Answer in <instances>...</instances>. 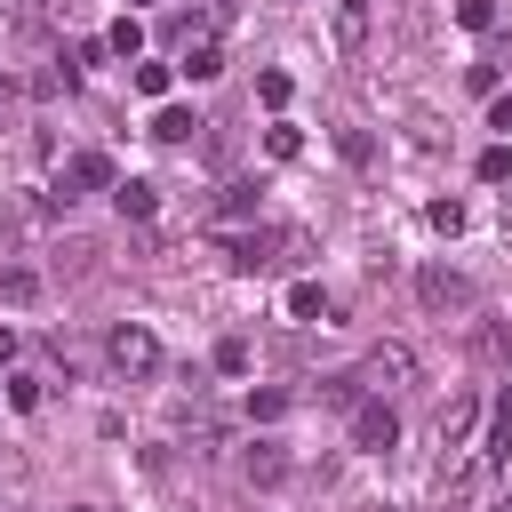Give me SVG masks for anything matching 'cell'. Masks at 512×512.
Returning a JSON list of instances; mask_svg holds the SVG:
<instances>
[{"instance_id":"cell-23","label":"cell","mask_w":512,"mask_h":512,"mask_svg":"<svg viewBox=\"0 0 512 512\" xmlns=\"http://www.w3.org/2000/svg\"><path fill=\"white\" fill-rule=\"evenodd\" d=\"M8 408L32 416V408H40V376H8Z\"/></svg>"},{"instance_id":"cell-24","label":"cell","mask_w":512,"mask_h":512,"mask_svg":"<svg viewBox=\"0 0 512 512\" xmlns=\"http://www.w3.org/2000/svg\"><path fill=\"white\" fill-rule=\"evenodd\" d=\"M480 352H488V360H512V320H496V328H480Z\"/></svg>"},{"instance_id":"cell-25","label":"cell","mask_w":512,"mask_h":512,"mask_svg":"<svg viewBox=\"0 0 512 512\" xmlns=\"http://www.w3.org/2000/svg\"><path fill=\"white\" fill-rule=\"evenodd\" d=\"M216 368H224V376H240V368H248V344H240V336H224V344H216Z\"/></svg>"},{"instance_id":"cell-3","label":"cell","mask_w":512,"mask_h":512,"mask_svg":"<svg viewBox=\"0 0 512 512\" xmlns=\"http://www.w3.org/2000/svg\"><path fill=\"white\" fill-rule=\"evenodd\" d=\"M360 384L384 400V392H400V384H416V352L408 344H376L368 360H360Z\"/></svg>"},{"instance_id":"cell-31","label":"cell","mask_w":512,"mask_h":512,"mask_svg":"<svg viewBox=\"0 0 512 512\" xmlns=\"http://www.w3.org/2000/svg\"><path fill=\"white\" fill-rule=\"evenodd\" d=\"M488 512H512V496H496V504H488Z\"/></svg>"},{"instance_id":"cell-21","label":"cell","mask_w":512,"mask_h":512,"mask_svg":"<svg viewBox=\"0 0 512 512\" xmlns=\"http://www.w3.org/2000/svg\"><path fill=\"white\" fill-rule=\"evenodd\" d=\"M288 88H296V80H288V72H256V96H264V104H272V112H280V104H288Z\"/></svg>"},{"instance_id":"cell-18","label":"cell","mask_w":512,"mask_h":512,"mask_svg":"<svg viewBox=\"0 0 512 512\" xmlns=\"http://www.w3.org/2000/svg\"><path fill=\"white\" fill-rule=\"evenodd\" d=\"M264 152H272V160H296V152H304V136H296L288 120H272V128H264Z\"/></svg>"},{"instance_id":"cell-1","label":"cell","mask_w":512,"mask_h":512,"mask_svg":"<svg viewBox=\"0 0 512 512\" xmlns=\"http://www.w3.org/2000/svg\"><path fill=\"white\" fill-rule=\"evenodd\" d=\"M104 360H112L128 384H144V376H160V336H152L144 320H120V328L104 336Z\"/></svg>"},{"instance_id":"cell-11","label":"cell","mask_w":512,"mask_h":512,"mask_svg":"<svg viewBox=\"0 0 512 512\" xmlns=\"http://www.w3.org/2000/svg\"><path fill=\"white\" fill-rule=\"evenodd\" d=\"M288 312H296V320H336V296H328L320 280H296V288H288Z\"/></svg>"},{"instance_id":"cell-2","label":"cell","mask_w":512,"mask_h":512,"mask_svg":"<svg viewBox=\"0 0 512 512\" xmlns=\"http://www.w3.org/2000/svg\"><path fill=\"white\" fill-rule=\"evenodd\" d=\"M112 184H120V176H112V160H104V152H72V160H64V176H56V192H48V208H72L80 192H112Z\"/></svg>"},{"instance_id":"cell-8","label":"cell","mask_w":512,"mask_h":512,"mask_svg":"<svg viewBox=\"0 0 512 512\" xmlns=\"http://www.w3.org/2000/svg\"><path fill=\"white\" fill-rule=\"evenodd\" d=\"M112 208L144 224V216H160V184H144V176H120V184H112Z\"/></svg>"},{"instance_id":"cell-16","label":"cell","mask_w":512,"mask_h":512,"mask_svg":"<svg viewBox=\"0 0 512 512\" xmlns=\"http://www.w3.org/2000/svg\"><path fill=\"white\" fill-rule=\"evenodd\" d=\"M104 48H112V56H136V48H144V24H136V16H120V24L104 32Z\"/></svg>"},{"instance_id":"cell-32","label":"cell","mask_w":512,"mask_h":512,"mask_svg":"<svg viewBox=\"0 0 512 512\" xmlns=\"http://www.w3.org/2000/svg\"><path fill=\"white\" fill-rule=\"evenodd\" d=\"M80 512H104V504H80Z\"/></svg>"},{"instance_id":"cell-13","label":"cell","mask_w":512,"mask_h":512,"mask_svg":"<svg viewBox=\"0 0 512 512\" xmlns=\"http://www.w3.org/2000/svg\"><path fill=\"white\" fill-rule=\"evenodd\" d=\"M0 304H40V272L32 264H0Z\"/></svg>"},{"instance_id":"cell-27","label":"cell","mask_w":512,"mask_h":512,"mask_svg":"<svg viewBox=\"0 0 512 512\" xmlns=\"http://www.w3.org/2000/svg\"><path fill=\"white\" fill-rule=\"evenodd\" d=\"M248 192H256V184H224V200H216V216H248Z\"/></svg>"},{"instance_id":"cell-19","label":"cell","mask_w":512,"mask_h":512,"mask_svg":"<svg viewBox=\"0 0 512 512\" xmlns=\"http://www.w3.org/2000/svg\"><path fill=\"white\" fill-rule=\"evenodd\" d=\"M424 216H432V232H448V240H456V232H464V200H432V208H424Z\"/></svg>"},{"instance_id":"cell-20","label":"cell","mask_w":512,"mask_h":512,"mask_svg":"<svg viewBox=\"0 0 512 512\" xmlns=\"http://www.w3.org/2000/svg\"><path fill=\"white\" fill-rule=\"evenodd\" d=\"M456 24H464V32H488V24H496V0H456Z\"/></svg>"},{"instance_id":"cell-17","label":"cell","mask_w":512,"mask_h":512,"mask_svg":"<svg viewBox=\"0 0 512 512\" xmlns=\"http://www.w3.org/2000/svg\"><path fill=\"white\" fill-rule=\"evenodd\" d=\"M128 80H136V96H168V80H176V64H136Z\"/></svg>"},{"instance_id":"cell-26","label":"cell","mask_w":512,"mask_h":512,"mask_svg":"<svg viewBox=\"0 0 512 512\" xmlns=\"http://www.w3.org/2000/svg\"><path fill=\"white\" fill-rule=\"evenodd\" d=\"M336 144H344V160H376V144H368V128H344Z\"/></svg>"},{"instance_id":"cell-10","label":"cell","mask_w":512,"mask_h":512,"mask_svg":"<svg viewBox=\"0 0 512 512\" xmlns=\"http://www.w3.org/2000/svg\"><path fill=\"white\" fill-rule=\"evenodd\" d=\"M176 72H184V80H216V72H224V48H216V40H184Z\"/></svg>"},{"instance_id":"cell-30","label":"cell","mask_w":512,"mask_h":512,"mask_svg":"<svg viewBox=\"0 0 512 512\" xmlns=\"http://www.w3.org/2000/svg\"><path fill=\"white\" fill-rule=\"evenodd\" d=\"M8 360H16V328H0V368H8Z\"/></svg>"},{"instance_id":"cell-28","label":"cell","mask_w":512,"mask_h":512,"mask_svg":"<svg viewBox=\"0 0 512 512\" xmlns=\"http://www.w3.org/2000/svg\"><path fill=\"white\" fill-rule=\"evenodd\" d=\"M488 128H496V136H512V96H496V104H488Z\"/></svg>"},{"instance_id":"cell-15","label":"cell","mask_w":512,"mask_h":512,"mask_svg":"<svg viewBox=\"0 0 512 512\" xmlns=\"http://www.w3.org/2000/svg\"><path fill=\"white\" fill-rule=\"evenodd\" d=\"M248 416H256V424H280V416H288V392H280V384L248 392Z\"/></svg>"},{"instance_id":"cell-7","label":"cell","mask_w":512,"mask_h":512,"mask_svg":"<svg viewBox=\"0 0 512 512\" xmlns=\"http://www.w3.org/2000/svg\"><path fill=\"white\" fill-rule=\"evenodd\" d=\"M328 24H336V48L344 56L368 48V0H328Z\"/></svg>"},{"instance_id":"cell-5","label":"cell","mask_w":512,"mask_h":512,"mask_svg":"<svg viewBox=\"0 0 512 512\" xmlns=\"http://www.w3.org/2000/svg\"><path fill=\"white\" fill-rule=\"evenodd\" d=\"M392 440H400V416H392V400H360V408H352V448H360V456H384Z\"/></svg>"},{"instance_id":"cell-29","label":"cell","mask_w":512,"mask_h":512,"mask_svg":"<svg viewBox=\"0 0 512 512\" xmlns=\"http://www.w3.org/2000/svg\"><path fill=\"white\" fill-rule=\"evenodd\" d=\"M0 16L8 24H32V0H0Z\"/></svg>"},{"instance_id":"cell-14","label":"cell","mask_w":512,"mask_h":512,"mask_svg":"<svg viewBox=\"0 0 512 512\" xmlns=\"http://www.w3.org/2000/svg\"><path fill=\"white\" fill-rule=\"evenodd\" d=\"M320 400H328V408H360V400H368L360 368H352V376H328V384H320Z\"/></svg>"},{"instance_id":"cell-12","label":"cell","mask_w":512,"mask_h":512,"mask_svg":"<svg viewBox=\"0 0 512 512\" xmlns=\"http://www.w3.org/2000/svg\"><path fill=\"white\" fill-rule=\"evenodd\" d=\"M192 128H200V112H184V104H160L152 112V136L160 144H192Z\"/></svg>"},{"instance_id":"cell-22","label":"cell","mask_w":512,"mask_h":512,"mask_svg":"<svg viewBox=\"0 0 512 512\" xmlns=\"http://www.w3.org/2000/svg\"><path fill=\"white\" fill-rule=\"evenodd\" d=\"M504 176H512V152L488 144V152H480V184H504Z\"/></svg>"},{"instance_id":"cell-4","label":"cell","mask_w":512,"mask_h":512,"mask_svg":"<svg viewBox=\"0 0 512 512\" xmlns=\"http://www.w3.org/2000/svg\"><path fill=\"white\" fill-rule=\"evenodd\" d=\"M416 296H424V312H472V280L448 272V264H424L416 272Z\"/></svg>"},{"instance_id":"cell-9","label":"cell","mask_w":512,"mask_h":512,"mask_svg":"<svg viewBox=\"0 0 512 512\" xmlns=\"http://www.w3.org/2000/svg\"><path fill=\"white\" fill-rule=\"evenodd\" d=\"M472 424H480V400H472V392H456V400L440 408V448H464V440H472Z\"/></svg>"},{"instance_id":"cell-6","label":"cell","mask_w":512,"mask_h":512,"mask_svg":"<svg viewBox=\"0 0 512 512\" xmlns=\"http://www.w3.org/2000/svg\"><path fill=\"white\" fill-rule=\"evenodd\" d=\"M240 480H248V488H280V480H288V448H280V440L240 448Z\"/></svg>"}]
</instances>
